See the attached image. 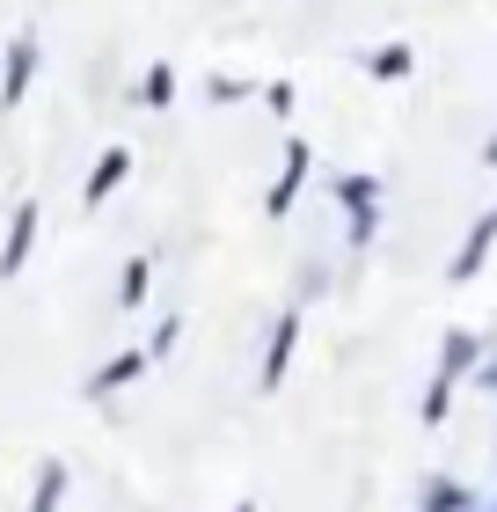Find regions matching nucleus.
I'll return each mask as SVG.
<instances>
[{
    "label": "nucleus",
    "instance_id": "nucleus-1",
    "mask_svg": "<svg viewBox=\"0 0 497 512\" xmlns=\"http://www.w3.org/2000/svg\"><path fill=\"white\" fill-rule=\"evenodd\" d=\"M300 330H307V308L300 300H286L271 322V337H264V359H256V395H278L293 374V352H300Z\"/></svg>",
    "mask_w": 497,
    "mask_h": 512
},
{
    "label": "nucleus",
    "instance_id": "nucleus-2",
    "mask_svg": "<svg viewBox=\"0 0 497 512\" xmlns=\"http://www.w3.org/2000/svg\"><path fill=\"white\" fill-rule=\"evenodd\" d=\"M307 176H315V147H307V139H286V154H278V176H271V191H264V220H293Z\"/></svg>",
    "mask_w": 497,
    "mask_h": 512
},
{
    "label": "nucleus",
    "instance_id": "nucleus-3",
    "mask_svg": "<svg viewBox=\"0 0 497 512\" xmlns=\"http://www.w3.org/2000/svg\"><path fill=\"white\" fill-rule=\"evenodd\" d=\"M37 30H15L8 44H0V110H22V96H30V81H37Z\"/></svg>",
    "mask_w": 497,
    "mask_h": 512
},
{
    "label": "nucleus",
    "instance_id": "nucleus-4",
    "mask_svg": "<svg viewBox=\"0 0 497 512\" xmlns=\"http://www.w3.org/2000/svg\"><path fill=\"white\" fill-rule=\"evenodd\" d=\"M490 249H497V205L468 220V235H461V249H454V264H446V286H476L483 264H490Z\"/></svg>",
    "mask_w": 497,
    "mask_h": 512
},
{
    "label": "nucleus",
    "instance_id": "nucleus-5",
    "mask_svg": "<svg viewBox=\"0 0 497 512\" xmlns=\"http://www.w3.org/2000/svg\"><path fill=\"white\" fill-rule=\"evenodd\" d=\"M125 176H132V147H103L81 176V213H103V205L125 191Z\"/></svg>",
    "mask_w": 497,
    "mask_h": 512
},
{
    "label": "nucleus",
    "instance_id": "nucleus-6",
    "mask_svg": "<svg viewBox=\"0 0 497 512\" xmlns=\"http://www.w3.org/2000/svg\"><path fill=\"white\" fill-rule=\"evenodd\" d=\"M37 227H44V205H37V198H22L15 213H8V235H0V278H22V271H30Z\"/></svg>",
    "mask_w": 497,
    "mask_h": 512
},
{
    "label": "nucleus",
    "instance_id": "nucleus-7",
    "mask_svg": "<svg viewBox=\"0 0 497 512\" xmlns=\"http://www.w3.org/2000/svg\"><path fill=\"white\" fill-rule=\"evenodd\" d=\"M147 366H154V359L139 352V344H125V352H110V359L96 366V374L81 381V395H88V403H103V395H125L132 381H147Z\"/></svg>",
    "mask_w": 497,
    "mask_h": 512
},
{
    "label": "nucleus",
    "instance_id": "nucleus-8",
    "mask_svg": "<svg viewBox=\"0 0 497 512\" xmlns=\"http://www.w3.org/2000/svg\"><path fill=\"white\" fill-rule=\"evenodd\" d=\"M483 352H490V344H483V330H446V337H439V366H432V374H446V381L461 388V381L483 366Z\"/></svg>",
    "mask_w": 497,
    "mask_h": 512
},
{
    "label": "nucleus",
    "instance_id": "nucleus-9",
    "mask_svg": "<svg viewBox=\"0 0 497 512\" xmlns=\"http://www.w3.org/2000/svg\"><path fill=\"white\" fill-rule=\"evenodd\" d=\"M476 505H483V498L468 491L461 476H446V469H432V476L417 483V512H476Z\"/></svg>",
    "mask_w": 497,
    "mask_h": 512
},
{
    "label": "nucleus",
    "instance_id": "nucleus-10",
    "mask_svg": "<svg viewBox=\"0 0 497 512\" xmlns=\"http://www.w3.org/2000/svg\"><path fill=\"white\" fill-rule=\"evenodd\" d=\"M329 198H337L344 213H366V205L388 198V183L373 176V169H344V176H329Z\"/></svg>",
    "mask_w": 497,
    "mask_h": 512
},
{
    "label": "nucleus",
    "instance_id": "nucleus-11",
    "mask_svg": "<svg viewBox=\"0 0 497 512\" xmlns=\"http://www.w3.org/2000/svg\"><path fill=\"white\" fill-rule=\"evenodd\" d=\"M66 483H74V476H66V461L44 454V469H37V483H30V512H59V505H66Z\"/></svg>",
    "mask_w": 497,
    "mask_h": 512
},
{
    "label": "nucleus",
    "instance_id": "nucleus-12",
    "mask_svg": "<svg viewBox=\"0 0 497 512\" xmlns=\"http://www.w3.org/2000/svg\"><path fill=\"white\" fill-rule=\"evenodd\" d=\"M154 293V256H125V271H117V308H147Z\"/></svg>",
    "mask_w": 497,
    "mask_h": 512
},
{
    "label": "nucleus",
    "instance_id": "nucleus-13",
    "mask_svg": "<svg viewBox=\"0 0 497 512\" xmlns=\"http://www.w3.org/2000/svg\"><path fill=\"white\" fill-rule=\"evenodd\" d=\"M366 74H373V81H410V74H417V52H410V44H373V52H366Z\"/></svg>",
    "mask_w": 497,
    "mask_h": 512
},
{
    "label": "nucleus",
    "instance_id": "nucleus-14",
    "mask_svg": "<svg viewBox=\"0 0 497 512\" xmlns=\"http://www.w3.org/2000/svg\"><path fill=\"white\" fill-rule=\"evenodd\" d=\"M169 103H176V66L154 59L147 74H139V110H169Z\"/></svg>",
    "mask_w": 497,
    "mask_h": 512
},
{
    "label": "nucleus",
    "instance_id": "nucleus-15",
    "mask_svg": "<svg viewBox=\"0 0 497 512\" xmlns=\"http://www.w3.org/2000/svg\"><path fill=\"white\" fill-rule=\"evenodd\" d=\"M417 417H424V425H446V417H454V381H446V374H432V381H424V403H417Z\"/></svg>",
    "mask_w": 497,
    "mask_h": 512
},
{
    "label": "nucleus",
    "instance_id": "nucleus-16",
    "mask_svg": "<svg viewBox=\"0 0 497 512\" xmlns=\"http://www.w3.org/2000/svg\"><path fill=\"white\" fill-rule=\"evenodd\" d=\"M249 96H256L249 74H212V81H205V103H212V110H234V103H249Z\"/></svg>",
    "mask_w": 497,
    "mask_h": 512
},
{
    "label": "nucleus",
    "instance_id": "nucleus-17",
    "mask_svg": "<svg viewBox=\"0 0 497 512\" xmlns=\"http://www.w3.org/2000/svg\"><path fill=\"white\" fill-rule=\"evenodd\" d=\"M381 205H366V213H344V249H373V242H381Z\"/></svg>",
    "mask_w": 497,
    "mask_h": 512
},
{
    "label": "nucleus",
    "instance_id": "nucleus-18",
    "mask_svg": "<svg viewBox=\"0 0 497 512\" xmlns=\"http://www.w3.org/2000/svg\"><path fill=\"white\" fill-rule=\"evenodd\" d=\"M256 103H264V110H271V118H278V125H286V118H293V103H300V88H293L286 74H278V81H264V88H256Z\"/></svg>",
    "mask_w": 497,
    "mask_h": 512
},
{
    "label": "nucleus",
    "instance_id": "nucleus-19",
    "mask_svg": "<svg viewBox=\"0 0 497 512\" xmlns=\"http://www.w3.org/2000/svg\"><path fill=\"white\" fill-rule=\"evenodd\" d=\"M176 337H183V315L169 308V315H161L154 330H147V344H139V352H147V359H169V352H176Z\"/></svg>",
    "mask_w": 497,
    "mask_h": 512
},
{
    "label": "nucleus",
    "instance_id": "nucleus-20",
    "mask_svg": "<svg viewBox=\"0 0 497 512\" xmlns=\"http://www.w3.org/2000/svg\"><path fill=\"white\" fill-rule=\"evenodd\" d=\"M322 293H329V271L307 264V271H300V308H307V300H322Z\"/></svg>",
    "mask_w": 497,
    "mask_h": 512
},
{
    "label": "nucleus",
    "instance_id": "nucleus-21",
    "mask_svg": "<svg viewBox=\"0 0 497 512\" xmlns=\"http://www.w3.org/2000/svg\"><path fill=\"white\" fill-rule=\"evenodd\" d=\"M468 388H476V395H497V352H483V366L468 374Z\"/></svg>",
    "mask_w": 497,
    "mask_h": 512
},
{
    "label": "nucleus",
    "instance_id": "nucleus-22",
    "mask_svg": "<svg viewBox=\"0 0 497 512\" xmlns=\"http://www.w3.org/2000/svg\"><path fill=\"white\" fill-rule=\"evenodd\" d=\"M483 169H497V132L483 139Z\"/></svg>",
    "mask_w": 497,
    "mask_h": 512
},
{
    "label": "nucleus",
    "instance_id": "nucleus-23",
    "mask_svg": "<svg viewBox=\"0 0 497 512\" xmlns=\"http://www.w3.org/2000/svg\"><path fill=\"white\" fill-rule=\"evenodd\" d=\"M234 512H264V505H256V498H242V505H234Z\"/></svg>",
    "mask_w": 497,
    "mask_h": 512
},
{
    "label": "nucleus",
    "instance_id": "nucleus-24",
    "mask_svg": "<svg viewBox=\"0 0 497 512\" xmlns=\"http://www.w3.org/2000/svg\"><path fill=\"white\" fill-rule=\"evenodd\" d=\"M476 512H490V505H476Z\"/></svg>",
    "mask_w": 497,
    "mask_h": 512
},
{
    "label": "nucleus",
    "instance_id": "nucleus-25",
    "mask_svg": "<svg viewBox=\"0 0 497 512\" xmlns=\"http://www.w3.org/2000/svg\"><path fill=\"white\" fill-rule=\"evenodd\" d=\"M490 512H497V505H490Z\"/></svg>",
    "mask_w": 497,
    "mask_h": 512
}]
</instances>
